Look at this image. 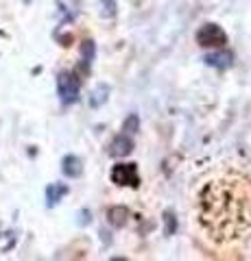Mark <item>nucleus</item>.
Listing matches in <instances>:
<instances>
[{"instance_id": "f257e3e1", "label": "nucleus", "mask_w": 251, "mask_h": 261, "mask_svg": "<svg viewBox=\"0 0 251 261\" xmlns=\"http://www.w3.org/2000/svg\"><path fill=\"white\" fill-rule=\"evenodd\" d=\"M197 220L216 248H240L251 242V178L225 172L197 194Z\"/></svg>"}, {"instance_id": "f03ea898", "label": "nucleus", "mask_w": 251, "mask_h": 261, "mask_svg": "<svg viewBox=\"0 0 251 261\" xmlns=\"http://www.w3.org/2000/svg\"><path fill=\"white\" fill-rule=\"evenodd\" d=\"M57 92L63 105H72L79 98V79L72 76L70 72H61L57 76Z\"/></svg>"}, {"instance_id": "7ed1b4c3", "label": "nucleus", "mask_w": 251, "mask_h": 261, "mask_svg": "<svg viewBox=\"0 0 251 261\" xmlns=\"http://www.w3.org/2000/svg\"><path fill=\"white\" fill-rule=\"evenodd\" d=\"M111 181L116 185H127V187H138L140 176H138V168L133 163H118L111 170Z\"/></svg>"}, {"instance_id": "20e7f679", "label": "nucleus", "mask_w": 251, "mask_h": 261, "mask_svg": "<svg viewBox=\"0 0 251 261\" xmlns=\"http://www.w3.org/2000/svg\"><path fill=\"white\" fill-rule=\"evenodd\" d=\"M197 42L206 48H214V46H223L227 42V37H225V33L218 29L216 24H206V27L197 33Z\"/></svg>"}, {"instance_id": "39448f33", "label": "nucleus", "mask_w": 251, "mask_h": 261, "mask_svg": "<svg viewBox=\"0 0 251 261\" xmlns=\"http://www.w3.org/2000/svg\"><path fill=\"white\" fill-rule=\"evenodd\" d=\"M131 150H133V140L127 133H120V135L114 137V142H111L109 152L114 154V157H127Z\"/></svg>"}, {"instance_id": "423d86ee", "label": "nucleus", "mask_w": 251, "mask_h": 261, "mask_svg": "<svg viewBox=\"0 0 251 261\" xmlns=\"http://www.w3.org/2000/svg\"><path fill=\"white\" fill-rule=\"evenodd\" d=\"M61 172L70 178H77V176H81V172H83V163H81V159L77 154H66L61 161Z\"/></svg>"}, {"instance_id": "0eeeda50", "label": "nucleus", "mask_w": 251, "mask_h": 261, "mask_svg": "<svg viewBox=\"0 0 251 261\" xmlns=\"http://www.w3.org/2000/svg\"><path fill=\"white\" fill-rule=\"evenodd\" d=\"M66 194H68V187H66V185H61V183L48 185V187H46V205H48V207H55Z\"/></svg>"}, {"instance_id": "6e6552de", "label": "nucleus", "mask_w": 251, "mask_h": 261, "mask_svg": "<svg viewBox=\"0 0 251 261\" xmlns=\"http://www.w3.org/2000/svg\"><path fill=\"white\" fill-rule=\"evenodd\" d=\"M107 218H109V224L111 226H125L127 220H129V209L127 207H111L107 211Z\"/></svg>"}, {"instance_id": "1a4fd4ad", "label": "nucleus", "mask_w": 251, "mask_h": 261, "mask_svg": "<svg viewBox=\"0 0 251 261\" xmlns=\"http://www.w3.org/2000/svg\"><path fill=\"white\" fill-rule=\"evenodd\" d=\"M94 55H96V46L92 39H87V42L81 44V57H83V63L90 68V63L94 61Z\"/></svg>"}, {"instance_id": "9d476101", "label": "nucleus", "mask_w": 251, "mask_h": 261, "mask_svg": "<svg viewBox=\"0 0 251 261\" xmlns=\"http://www.w3.org/2000/svg\"><path fill=\"white\" fill-rule=\"evenodd\" d=\"M107 94H109V87H107V85H101V87L92 94L90 105H92V107H101V105H103L105 100H107Z\"/></svg>"}, {"instance_id": "9b49d317", "label": "nucleus", "mask_w": 251, "mask_h": 261, "mask_svg": "<svg viewBox=\"0 0 251 261\" xmlns=\"http://www.w3.org/2000/svg\"><path fill=\"white\" fill-rule=\"evenodd\" d=\"M230 59H232L230 55H208L206 57V61L210 65H216V68H221V65H223V68H225V65H230Z\"/></svg>"}, {"instance_id": "f8f14e48", "label": "nucleus", "mask_w": 251, "mask_h": 261, "mask_svg": "<svg viewBox=\"0 0 251 261\" xmlns=\"http://www.w3.org/2000/svg\"><path fill=\"white\" fill-rule=\"evenodd\" d=\"M138 126H140V118H138L135 113H131V116H129V118L125 120L123 130H125V133L129 135V133H135V130H138Z\"/></svg>"}, {"instance_id": "ddd939ff", "label": "nucleus", "mask_w": 251, "mask_h": 261, "mask_svg": "<svg viewBox=\"0 0 251 261\" xmlns=\"http://www.w3.org/2000/svg\"><path fill=\"white\" fill-rule=\"evenodd\" d=\"M103 3V18H114L116 15V0H101Z\"/></svg>"}, {"instance_id": "4468645a", "label": "nucleus", "mask_w": 251, "mask_h": 261, "mask_svg": "<svg viewBox=\"0 0 251 261\" xmlns=\"http://www.w3.org/2000/svg\"><path fill=\"white\" fill-rule=\"evenodd\" d=\"M164 218H166V235H173L177 231V218H175L173 211H166Z\"/></svg>"}]
</instances>
